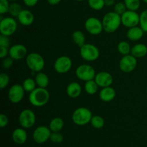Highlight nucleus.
Masks as SVG:
<instances>
[{
  "instance_id": "nucleus-14",
  "label": "nucleus",
  "mask_w": 147,
  "mask_h": 147,
  "mask_svg": "<svg viewBox=\"0 0 147 147\" xmlns=\"http://www.w3.org/2000/svg\"><path fill=\"white\" fill-rule=\"evenodd\" d=\"M24 90L22 85L14 84L9 88L8 91L9 100L12 103H18L22 101L24 96Z\"/></svg>"
},
{
  "instance_id": "nucleus-44",
  "label": "nucleus",
  "mask_w": 147,
  "mask_h": 147,
  "mask_svg": "<svg viewBox=\"0 0 147 147\" xmlns=\"http://www.w3.org/2000/svg\"><path fill=\"white\" fill-rule=\"evenodd\" d=\"M61 1V0H47V2L50 4V5H57Z\"/></svg>"
},
{
  "instance_id": "nucleus-23",
  "label": "nucleus",
  "mask_w": 147,
  "mask_h": 147,
  "mask_svg": "<svg viewBox=\"0 0 147 147\" xmlns=\"http://www.w3.org/2000/svg\"><path fill=\"white\" fill-rule=\"evenodd\" d=\"M34 80H35L37 87L44 88H46L48 86L49 82H50L48 76L42 71L36 73Z\"/></svg>"
},
{
  "instance_id": "nucleus-15",
  "label": "nucleus",
  "mask_w": 147,
  "mask_h": 147,
  "mask_svg": "<svg viewBox=\"0 0 147 147\" xmlns=\"http://www.w3.org/2000/svg\"><path fill=\"white\" fill-rule=\"evenodd\" d=\"M9 56L14 60H20L27 56V49L22 44H16L9 49Z\"/></svg>"
},
{
  "instance_id": "nucleus-25",
  "label": "nucleus",
  "mask_w": 147,
  "mask_h": 147,
  "mask_svg": "<svg viewBox=\"0 0 147 147\" xmlns=\"http://www.w3.org/2000/svg\"><path fill=\"white\" fill-rule=\"evenodd\" d=\"M72 39L73 42L77 45L79 47L86 44V35L84 33L80 30H76L72 34Z\"/></svg>"
},
{
  "instance_id": "nucleus-26",
  "label": "nucleus",
  "mask_w": 147,
  "mask_h": 147,
  "mask_svg": "<svg viewBox=\"0 0 147 147\" xmlns=\"http://www.w3.org/2000/svg\"><path fill=\"white\" fill-rule=\"evenodd\" d=\"M98 87L99 86H98L96 82L93 79V80H90L86 82L84 86V89L85 91L88 95H94L98 92Z\"/></svg>"
},
{
  "instance_id": "nucleus-21",
  "label": "nucleus",
  "mask_w": 147,
  "mask_h": 147,
  "mask_svg": "<svg viewBox=\"0 0 147 147\" xmlns=\"http://www.w3.org/2000/svg\"><path fill=\"white\" fill-rule=\"evenodd\" d=\"M144 31L142 29L140 26L131 27L128 30L126 36L127 38L131 41H138L143 37Z\"/></svg>"
},
{
  "instance_id": "nucleus-6",
  "label": "nucleus",
  "mask_w": 147,
  "mask_h": 147,
  "mask_svg": "<svg viewBox=\"0 0 147 147\" xmlns=\"http://www.w3.org/2000/svg\"><path fill=\"white\" fill-rule=\"evenodd\" d=\"M17 29V22L14 17H7L2 18L0 21V32L5 36H11L15 33Z\"/></svg>"
},
{
  "instance_id": "nucleus-29",
  "label": "nucleus",
  "mask_w": 147,
  "mask_h": 147,
  "mask_svg": "<svg viewBox=\"0 0 147 147\" xmlns=\"http://www.w3.org/2000/svg\"><path fill=\"white\" fill-rule=\"evenodd\" d=\"M90 124L93 128L96 129H100L104 126L105 121L103 118L100 116H93L90 120Z\"/></svg>"
},
{
  "instance_id": "nucleus-49",
  "label": "nucleus",
  "mask_w": 147,
  "mask_h": 147,
  "mask_svg": "<svg viewBox=\"0 0 147 147\" xmlns=\"http://www.w3.org/2000/svg\"><path fill=\"white\" fill-rule=\"evenodd\" d=\"M66 1H70V0H66Z\"/></svg>"
},
{
  "instance_id": "nucleus-24",
  "label": "nucleus",
  "mask_w": 147,
  "mask_h": 147,
  "mask_svg": "<svg viewBox=\"0 0 147 147\" xmlns=\"http://www.w3.org/2000/svg\"><path fill=\"white\" fill-rule=\"evenodd\" d=\"M64 126V121L60 117L53 118L49 123V128L52 132H60Z\"/></svg>"
},
{
  "instance_id": "nucleus-7",
  "label": "nucleus",
  "mask_w": 147,
  "mask_h": 147,
  "mask_svg": "<svg viewBox=\"0 0 147 147\" xmlns=\"http://www.w3.org/2000/svg\"><path fill=\"white\" fill-rule=\"evenodd\" d=\"M96 70L93 66L88 64H82L78 66L76 70V77L82 81L93 80L96 76Z\"/></svg>"
},
{
  "instance_id": "nucleus-11",
  "label": "nucleus",
  "mask_w": 147,
  "mask_h": 147,
  "mask_svg": "<svg viewBox=\"0 0 147 147\" xmlns=\"http://www.w3.org/2000/svg\"><path fill=\"white\" fill-rule=\"evenodd\" d=\"M121 24L127 28L136 27L139 25L140 14L136 11L126 10L121 16Z\"/></svg>"
},
{
  "instance_id": "nucleus-43",
  "label": "nucleus",
  "mask_w": 147,
  "mask_h": 147,
  "mask_svg": "<svg viewBox=\"0 0 147 147\" xmlns=\"http://www.w3.org/2000/svg\"><path fill=\"white\" fill-rule=\"evenodd\" d=\"M105 1V6L106 7H112L114 6L116 4V1L115 0H104Z\"/></svg>"
},
{
  "instance_id": "nucleus-31",
  "label": "nucleus",
  "mask_w": 147,
  "mask_h": 147,
  "mask_svg": "<svg viewBox=\"0 0 147 147\" xmlns=\"http://www.w3.org/2000/svg\"><path fill=\"white\" fill-rule=\"evenodd\" d=\"M124 4L128 10L137 11L141 5L140 0H124Z\"/></svg>"
},
{
  "instance_id": "nucleus-9",
  "label": "nucleus",
  "mask_w": 147,
  "mask_h": 147,
  "mask_svg": "<svg viewBox=\"0 0 147 147\" xmlns=\"http://www.w3.org/2000/svg\"><path fill=\"white\" fill-rule=\"evenodd\" d=\"M119 68L125 73H131L137 66V58L131 54L123 55L119 61Z\"/></svg>"
},
{
  "instance_id": "nucleus-48",
  "label": "nucleus",
  "mask_w": 147,
  "mask_h": 147,
  "mask_svg": "<svg viewBox=\"0 0 147 147\" xmlns=\"http://www.w3.org/2000/svg\"><path fill=\"white\" fill-rule=\"evenodd\" d=\"M146 93H147V86H146Z\"/></svg>"
},
{
  "instance_id": "nucleus-45",
  "label": "nucleus",
  "mask_w": 147,
  "mask_h": 147,
  "mask_svg": "<svg viewBox=\"0 0 147 147\" xmlns=\"http://www.w3.org/2000/svg\"><path fill=\"white\" fill-rule=\"evenodd\" d=\"M143 1H144V2L146 3V4H147V0H143Z\"/></svg>"
},
{
  "instance_id": "nucleus-32",
  "label": "nucleus",
  "mask_w": 147,
  "mask_h": 147,
  "mask_svg": "<svg viewBox=\"0 0 147 147\" xmlns=\"http://www.w3.org/2000/svg\"><path fill=\"white\" fill-rule=\"evenodd\" d=\"M89 7L93 10H101L105 7L104 0H88Z\"/></svg>"
},
{
  "instance_id": "nucleus-19",
  "label": "nucleus",
  "mask_w": 147,
  "mask_h": 147,
  "mask_svg": "<svg viewBox=\"0 0 147 147\" xmlns=\"http://www.w3.org/2000/svg\"><path fill=\"white\" fill-rule=\"evenodd\" d=\"M12 139L15 144L22 145L25 144L27 140V134L24 128H17L14 129L12 133Z\"/></svg>"
},
{
  "instance_id": "nucleus-13",
  "label": "nucleus",
  "mask_w": 147,
  "mask_h": 147,
  "mask_svg": "<svg viewBox=\"0 0 147 147\" xmlns=\"http://www.w3.org/2000/svg\"><path fill=\"white\" fill-rule=\"evenodd\" d=\"M73 63L68 56L62 55L56 59L54 63V69L59 74L67 73L71 69Z\"/></svg>"
},
{
  "instance_id": "nucleus-42",
  "label": "nucleus",
  "mask_w": 147,
  "mask_h": 147,
  "mask_svg": "<svg viewBox=\"0 0 147 147\" xmlns=\"http://www.w3.org/2000/svg\"><path fill=\"white\" fill-rule=\"evenodd\" d=\"M39 0H23V2L27 7H32L37 4Z\"/></svg>"
},
{
  "instance_id": "nucleus-12",
  "label": "nucleus",
  "mask_w": 147,
  "mask_h": 147,
  "mask_svg": "<svg viewBox=\"0 0 147 147\" xmlns=\"http://www.w3.org/2000/svg\"><path fill=\"white\" fill-rule=\"evenodd\" d=\"M52 131L50 128L45 126H40L34 129L32 134L33 140L39 144L45 143L50 140Z\"/></svg>"
},
{
  "instance_id": "nucleus-34",
  "label": "nucleus",
  "mask_w": 147,
  "mask_h": 147,
  "mask_svg": "<svg viewBox=\"0 0 147 147\" xmlns=\"http://www.w3.org/2000/svg\"><path fill=\"white\" fill-rule=\"evenodd\" d=\"M127 10L124 2H117L113 6V11L121 16Z\"/></svg>"
},
{
  "instance_id": "nucleus-35",
  "label": "nucleus",
  "mask_w": 147,
  "mask_h": 147,
  "mask_svg": "<svg viewBox=\"0 0 147 147\" xmlns=\"http://www.w3.org/2000/svg\"><path fill=\"white\" fill-rule=\"evenodd\" d=\"M63 139L64 137L60 132H52L50 135V140L54 144H61L63 142Z\"/></svg>"
},
{
  "instance_id": "nucleus-2",
  "label": "nucleus",
  "mask_w": 147,
  "mask_h": 147,
  "mask_svg": "<svg viewBox=\"0 0 147 147\" xmlns=\"http://www.w3.org/2000/svg\"><path fill=\"white\" fill-rule=\"evenodd\" d=\"M49 100L50 93L44 88H36L29 96V101L34 107H42L48 103Z\"/></svg>"
},
{
  "instance_id": "nucleus-16",
  "label": "nucleus",
  "mask_w": 147,
  "mask_h": 147,
  "mask_svg": "<svg viewBox=\"0 0 147 147\" xmlns=\"http://www.w3.org/2000/svg\"><path fill=\"white\" fill-rule=\"evenodd\" d=\"M94 80L98 84V86L100 88L111 86L113 82L112 75L106 71H100L96 73Z\"/></svg>"
},
{
  "instance_id": "nucleus-36",
  "label": "nucleus",
  "mask_w": 147,
  "mask_h": 147,
  "mask_svg": "<svg viewBox=\"0 0 147 147\" xmlns=\"http://www.w3.org/2000/svg\"><path fill=\"white\" fill-rule=\"evenodd\" d=\"M9 83V77L7 73H1L0 74V88L1 90L5 88Z\"/></svg>"
},
{
  "instance_id": "nucleus-38",
  "label": "nucleus",
  "mask_w": 147,
  "mask_h": 147,
  "mask_svg": "<svg viewBox=\"0 0 147 147\" xmlns=\"http://www.w3.org/2000/svg\"><path fill=\"white\" fill-rule=\"evenodd\" d=\"M13 63H14V60L11 58V57H7L3 59L2 60V67L4 69H9L11 66L13 65Z\"/></svg>"
},
{
  "instance_id": "nucleus-39",
  "label": "nucleus",
  "mask_w": 147,
  "mask_h": 147,
  "mask_svg": "<svg viewBox=\"0 0 147 147\" xmlns=\"http://www.w3.org/2000/svg\"><path fill=\"white\" fill-rule=\"evenodd\" d=\"M10 46V40L8 36L0 35V47H4L8 48Z\"/></svg>"
},
{
  "instance_id": "nucleus-18",
  "label": "nucleus",
  "mask_w": 147,
  "mask_h": 147,
  "mask_svg": "<svg viewBox=\"0 0 147 147\" xmlns=\"http://www.w3.org/2000/svg\"><path fill=\"white\" fill-rule=\"evenodd\" d=\"M116 92L111 86L102 88L99 92V98L103 102H111L115 98Z\"/></svg>"
},
{
  "instance_id": "nucleus-41",
  "label": "nucleus",
  "mask_w": 147,
  "mask_h": 147,
  "mask_svg": "<svg viewBox=\"0 0 147 147\" xmlns=\"http://www.w3.org/2000/svg\"><path fill=\"white\" fill-rule=\"evenodd\" d=\"M9 55V49L7 47H0V58L4 59Z\"/></svg>"
},
{
  "instance_id": "nucleus-40",
  "label": "nucleus",
  "mask_w": 147,
  "mask_h": 147,
  "mask_svg": "<svg viewBox=\"0 0 147 147\" xmlns=\"http://www.w3.org/2000/svg\"><path fill=\"white\" fill-rule=\"evenodd\" d=\"M9 123V119L8 117L6 116L4 113H1L0 115V127L4 128L7 126Z\"/></svg>"
},
{
  "instance_id": "nucleus-10",
  "label": "nucleus",
  "mask_w": 147,
  "mask_h": 147,
  "mask_svg": "<svg viewBox=\"0 0 147 147\" xmlns=\"http://www.w3.org/2000/svg\"><path fill=\"white\" fill-rule=\"evenodd\" d=\"M85 28L89 34L92 35H98L103 31L102 21L96 17H89L85 22Z\"/></svg>"
},
{
  "instance_id": "nucleus-30",
  "label": "nucleus",
  "mask_w": 147,
  "mask_h": 147,
  "mask_svg": "<svg viewBox=\"0 0 147 147\" xmlns=\"http://www.w3.org/2000/svg\"><path fill=\"white\" fill-rule=\"evenodd\" d=\"M117 50L118 52L122 55H129L131 53V47L129 42H127L126 41H121L118 44Z\"/></svg>"
},
{
  "instance_id": "nucleus-33",
  "label": "nucleus",
  "mask_w": 147,
  "mask_h": 147,
  "mask_svg": "<svg viewBox=\"0 0 147 147\" xmlns=\"http://www.w3.org/2000/svg\"><path fill=\"white\" fill-rule=\"evenodd\" d=\"M139 26L142 27L144 32H147V9L144 10L140 14Z\"/></svg>"
},
{
  "instance_id": "nucleus-8",
  "label": "nucleus",
  "mask_w": 147,
  "mask_h": 147,
  "mask_svg": "<svg viewBox=\"0 0 147 147\" xmlns=\"http://www.w3.org/2000/svg\"><path fill=\"white\" fill-rule=\"evenodd\" d=\"M36 122V115L31 109H24L19 115V123L24 129L33 127Z\"/></svg>"
},
{
  "instance_id": "nucleus-20",
  "label": "nucleus",
  "mask_w": 147,
  "mask_h": 147,
  "mask_svg": "<svg viewBox=\"0 0 147 147\" xmlns=\"http://www.w3.org/2000/svg\"><path fill=\"white\" fill-rule=\"evenodd\" d=\"M82 93V88L78 82H72L66 88V93L71 98H77Z\"/></svg>"
},
{
  "instance_id": "nucleus-1",
  "label": "nucleus",
  "mask_w": 147,
  "mask_h": 147,
  "mask_svg": "<svg viewBox=\"0 0 147 147\" xmlns=\"http://www.w3.org/2000/svg\"><path fill=\"white\" fill-rule=\"evenodd\" d=\"M103 31L111 34L117 31L121 24V17L115 11L107 12L102 20Z\"/></svg>"
},
{
  "instance_id": "nucleus-4",
  "label": "nucleus",
  "mask_w": 147,
  "mask_h": 147,
  "mask_svg": "<svg viewBox=\"0 0 147 147\" xmlns=\"http://www.w3.org/2000/svg\"><path fill=\"white\" fill-rule=\"evenodd\" d=\"M93 116L90 109L86 107L76 109L72 114V121L77 126H85L90 123Z\"/></svg>"
},
{
  "instance_id": "nucleus-37",
  "label": "nucleus",
  "mask_w": 147,
  "mask_h": 147,
  "mask_svg": "<svg viewBox=\"0 0 147 147\" xmlns=\"http://www.w3.org/2000/svg\"><path fill=\"white\" fill-rule=\"evenodd\" d=\"M9 0H0V14H4L8 13L9 9Z\"/></svg>"
},
{
  "instance_id": "nucleus-3",
  "label": "nucleus",
  "mask_w": 147,
  "mask_h": 147,
  "mask_svg": "<svg viewBox=\"0 0 147 147\" xmlns=\"http://www.w3.org/2000/svg\"><path fill=\"white\" fill-rule=\"evenodd\" d=\"M26 65L33 73L41 72L45 66V62L42 56L37 53H31L25 57Z\"/></svg>"
},
{
  "instance_id": "nucleus-5",
  "label": "nucleus",
  "mask_w": 147,
  "mask_h": 147,
  "mask_svg": "<svg viewBox=\"0 0 147 147\" xmlns=\"http://www.w3.org/2000/svg\"><path fill=\"white\" fill-rule=\"evenodd\" d=\"M80 55L82 58L88 62H93L98 60L100 56V51L96 45L86 43L80 47Z\"/></svg>"
},
{
  "instance_id": "nucleus-17",
  "label": "nucleus",
  "mask_w": 147,
  "mask_h": 147,
  "mask_svg": "<svg viewBox=\"0 0 147 147\" xmlns=\"http://www.w3.org/2000/svg\"><path fill=\"white\" fill-rule=\"evenodd\" d=\"M18 21L22 25L30 26L34 22V16L32 11L28 9H22L17 17Z\"/></svg>"
},
{
  "instance_id": "nucleus-28",
  "label": "nucleus",
  "mask_w": 147,
  "mask_h": 147,
  "mask_svg": "<svg viewBox=\"0 0 147 147\" xmlns=\"http://www.w3.org/2000/svg\"><path fill=\"white\" fill-rule=\"evenodd\" d=\"M22 11V6L19 3L13 1L9 5V9L8 13L10 14V16L12 17H17L20 12Z\"/></svg>"
},
{
  "instance_id": "nucleus-46",
  "label": "nucleus",
  "mask_w": 147,
  "mask_h": 147,
  "mask_svg": "<svg viewBox=\"0 0 147 147\" xmlns=\"http://www.w3.org/2000/svg\"><path fill=\"white\" fill-rule=\"evenodd\" d=\"M9 1H17V0H9Z\"/></svg>"
},
{
  "instance_id": "nucleus-22",
  "label": "nucleus",
  "mask_w": 147,
  "mask_h": 147,
  "mask_svg": "<svg viewBox=\"0 0 147 147\" xmlns=\"http://www.w3.org/2000/svg\"><path fill=\"white\" fill-rule=\"evenodd\" d=\"M131 54L136 58H142L147 55V46L143 43H138L131 47Z\"/></svg>"
},
{
  "instance_id": "nucleus-47",
  "label": "nucleus",
  "mask_w": 147,
  "mask_h": 147,
  "mask_svg": "<svg viewBox=\"0 0 147 147\" xmlns=\"http://www.w3.org/2000/svg\"><path fill=\"white\" fill-rule=\"evenodd\" d=\"M76 1H84V0H76Z\"/></svg>"
},
{
  "instance_id": "nucleus-27",
  "label": "nucleus",
  "mask_w": 147,
  "mask_h": 147,
  "mask_svg": "<svg viewBox=\"0 0 147 147\" xmlns=\"http://www.w3.org/2000/svg\"><path fill=\"white\" fill-rule=\"evenodd\" d=\"M22 86L24 88L25 92L31 93L32 90H34L37 88V86L36 84V82L34 79L31 78H26L23 81Z\"/></svg>"
}]
</instances>
